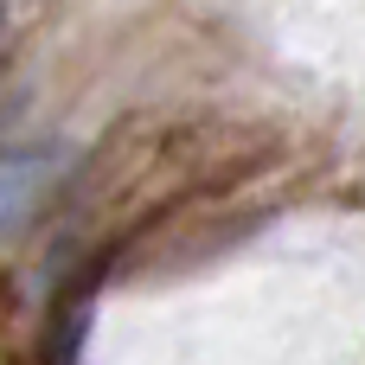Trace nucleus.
<instances>
[{
  "label": "nucleus",
  "mask_w": 365,
  "mask_h": 365,
  "mask_svg": "<svg viewBox=\"0 0 365 365\" xmlns=\"http://www.w3.org/2000/svg\"><path fill=\"white\" fill-rule=\"evenodd\" d=\"M0 45H6V0H0Z\"/></svg>",
  "instance_id": "f03ea898"
},
{
  "label": "nucleus",
  "mask_w": 365,
  "mask_h": 365,
  "mask_svg": "<svg viewBox=\"0 0 365 365\" xmlns=\"http://www.w3.org/2000/svg\"><path fill=\"white\" fill-rule=\"evenodd\" d=\"M71 167L77 160L58 141H13V148H0V250L26 244L45 225V212L71 186Z\"/></svg>",
  "instance_id": "f257e3e1"
}]
</instances>
